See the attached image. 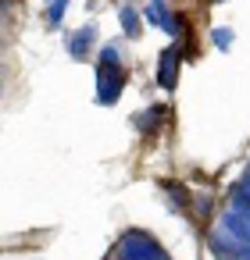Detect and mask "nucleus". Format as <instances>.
Segmentation results:
<instances>
[{"instance_id": "obj_1", "label": "nucleus", "mask_w": 250, "mask_h": 260, "mask_svg": "<svg viewBox=\"0 0 250 260\" xmlns=\"http://www.w3.org/2000/svg\"><path fill=\"white\" fill-rule=\"evenodd\" d=\"M147 18L157 22V25H168V15H164V8H161V0H154V4L147 8Z\"/></svg>"}, {"instance_id": "obj_2", "label": "nucleus", "mask_w": 250, "mask_h": 260, "mask_svg": "<svg viewBox=\"0 0 250 260\" xmlns=\"http://www.w3.org/2000/svg\"><path fill=\"white\" fill-rule=\"evenodd\" d=\"M122 22H125L129 29H136V15H132V11H122Z\"/></svg>"}]
</instances>
